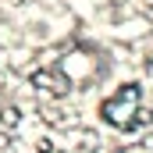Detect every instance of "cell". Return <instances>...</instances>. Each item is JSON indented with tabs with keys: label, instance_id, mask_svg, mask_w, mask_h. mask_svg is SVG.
Instances as JSON below:
<instances>
[{
	"label": "cell",
	"instance_id": "cell-1",
	"mask_svg": "<svg viewBox=\"0 0 153 153\" xmlns=\"http://www.w3.org/2000/svg\"><path fill=\"white\" fill-rule=\"evenodd\" d=\"M100 117L117 128V132H132L135 125L146 121V111H143V85L139 82H125L117 85L114 93L100 103Z\"/></svg>",
	"mask_w": 153,
	"mask_h": 153
},
{
	"label": "cell",
	"instance_id": "cell-3",
	"mask_svg": "<svg viewBox=\"0 0 153 153\" xmlns=\"http://www.w3.org/2000/svg\"><path fill=\"white\" fill-rule=\"evenodd\" d=\"M18 121H22V114H18L14 107H7V111L0 114V125H4V128H18Z\"/></svg>",
	"mask_w": 153,
	"mask_h": 153
},
{
	"label": "cell",
	"instance_id": "cell-2",
	"mask_svg": "<svg viewBox=\"0 0 153 153\" xmlns=\"http://www.w3.org/2000/svg\"><path fill=\"white\" fill-rule=\"evenodd\" d=\"M32 85L39 93H46V96H57V100L71 93V78L64 75V68H39V71H32Z\"/></svg>",
	"mask_w": 153,
	"mask_h": 153
}]
</instances>
